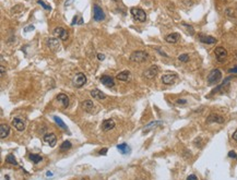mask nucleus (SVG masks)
Here are the masks:
<instances>
[{
	"label": "nucleus",
	"instance_id": "f257e3e1",
	"mask_svg": "<svg viewBox=\"0 0 237 180\" xmlns=\"http://www.w3.org/2000/svg\"><path fill=\"white\" fill-rule=\"evenodd\" d=\"M221 79H222V71L220 69H213L208 75V84L209 85L216 84L221 81Z\"/></svg>",
	"mask_w": 237,
	"mask_h": 180
},
{
	"label": "nucleus",
	"instance_id": "f03ea898",
	"mask_svg": "<svg viewBox=\"0 0 237 180\" xmlns=\"http://www.w3.org/2000/svg\"><path fill=\"white\" fill-rule=\"evenodd\" d=\"M149 58V54L143 50H137L130 55V60L132 62H143Z\"/></svg>",
	"mask_w": 237,
	"mask_h": 180
},
{
	"label": "nucleus",
	"instance_id": "7ed1b4c3",
	"mask_svg": "<svg viewBox=\"0 0 237 180\" xmlns=\"http://www.w3.org/2000/svg\"><path fill=\"white\" fill-rule=\"evenodd\" d=\"M130 12H131V14H132V17H133L134 20H137V21H139V22H145V20H147V14H145V12H144L142 9H140V8H131V10H130Z\"/></svg>",
	"mask_w": 237,
	"mask_h": 180
},
{
	"label": "nucleus",
	"instance_id": "20e7f679",
	"mask_svg": "<svg viewBox=\"0 0 237 180\" xmlns=\"http://www.w3.org/2000/svg\"><path fill=\"white\" fill-rule=\"evenodd\" d=\"M93 18L96 22H101L105 19V13H104L103 9L97 5H94L93 7Z\"/></svg>",
	"mask_w": 237,
	"mask_h": 180
},
{
	"label": "nucleus",
	"instance_id": "39448f33",
	"mask_svg": "<svg viewBox=\"0 0 237 180\" xmlns=\"http://www.w3.org/2000/svg\"><path fill=\"white\" fill-rule=\"evenodd\" d=\"M214 54H215L216 59H218V61H220V62H223L224 60L227 58V51H226V49H225V48L221 47V46L215 48Z\"/></svg>",
	"mask_w": 237,
	"mask_h": 180
},
{
	"label": "nucleus",
	"instance_id": "423d86ee",
	"mask_svg": "<svg viewBox=\"0 0 237 180\" xmlns=\"http://www.w3.org/2000/svg\"><path fill=\"white\" fill-rule=\"evenodd\" d=\"M85 83H86V77H85L83 73H78L76 75V78H74V80H73V85L76 86V87H78V89H80V87H82V86L84 85Z\"/></svg>",
	"mask_w": 237,
	"mask_h": 180
},
{
	"label": "nucleus",
	"instance_id": "0eeeda50",
	"mask_svg": "<svg viewBox=\"0 0 237 180\" xmlns=\"http://www.w3.org/2000/svg\"><path fill=\"white\" fill-rule=\"evenodd\" d=\"M157 73H158V67L155 66V64H153V66H151L149 69H147L144 71V77L147 78V79H153V78L156 77Z\"/></svg>",
	"mask_w": 237,
	"mask_h": 180
},
{
	"label": "nucleus",
	"instance_id": "6e6552de",
	"mask_svg": "<svg viewBox=\"0 0 237 180\" xmlns=\"http://www.w3.org/2000/svg\"><path fill=\"white\" fill-rule=\"evenodd\" d=\"M54 35L55 36H58L59 38L61 39V41H67V38H68V32H67V30H65L63 27L58 26V27H56V28L54 30Z\"/></svg>",
	"mask_w": 237,
	"mask_h": 180
},
{
	"label": "nucleus",
	"instance_id": "1a4fd4ad",
	"mask_svg": "<svg viewBox=\"0 0 237 180\" xmlns=\"http://www.w3.org/2000/svg\"><path fill=\"white\" fill-rule=\"evenodd\" d=\"M12 126L18 131H24L25 130V121L21 119L20 117H15L12 120Z\"/></svg>",
	"mask_w": 237,
	"mask_h": 180
},
{
	"label": "nucleus",
	"instance_id": "9d476101",
	"mask_svg": "<svg viewBox=\"0 0 237 180\" xmlns=\"http://www.w3.org/2000/svg\"><path fill=\"white\" fill-rule=\"evenodd\" d=\"M223 123L224 117L218 114H211L209 117L206 118V123Z\"/></svg>",
	"mask_w": 237,
	"mask_h": 180
},
{
	"label": "nucleus",
	"instance_id": "9b49d317",
	"mask_svg": "<svg viewBox=\"0 0 237 180\" xmlns=\"http://www.w3.org/2000/svg\"><path fill=\"white\" fill-rule=\"evenodd\" d=\"M176 80H177V75H176V74H174V73L164 74V75L162 77V82H163L164 84H166V85H170V84H173Z\"/></svg>",
	"mask_w": 237,
	"mask_h": 180
},
{
	"label": "nucleus",
	"instance_id": "f8f14e48",
	"mask_svg": "<svg viewBox=\"0 0 237 180\" xmlns=\"http://www.w3.org/2000/svg\"><path fill=\"white\" fill-rule=\"evenodd\" d=\"M43 139H44L45 142L48 144L49 146H51V147H54L55 145H56V143H57V138H56V135H55L54 133H46Z\"/></svg>",
	"mask_w": 237,
	"mask_h": 180
},
{
	"label": "nucleus",
	"instance_id": "ddd939ff",
	"mask_svg": "<svg viewBox=\"0 0 237 180\" xmlns=\"http://www.w3.org/2000/svg\"><path fill=\"white\" fill-rule=\"evenodd\" d=\"M47 46L49 47L50 50L57 51L59 49V47H60V43H59L57 38H48L47 39Z\"/></svg>",
	"mask_w": 237,
	"mask_h": 180
},
{
	"label": "nucleus",
	"instance_id": "4468645a",
	"mask_svg": "<svg viewBox=\"0 0 237 180\" xmlns=\"http://www.w3.org/2000/svg\"><path fill=\"white\" fill-rule=\"evenodd\" d=\"M91 96L94 99H97V100H103V99L106 98V95L104 94L102 91L97 90V89H94V90L91 91Z\"/></svg>",
	"mask_w": 237,
	"mask_h": 180
},
{
	"label": "nucleus",
	"instance_id": "2eb2a0df",
	"mask_svg": "<svg viewBox=\"0 0 237 180\" xmlns=\"http://www.w3.org/2000/svg\"><path fill=\"white\" fill-rule=\"evenodd\" d=\"M101 82H102L103 85L107 86V87H113V86L115 85L114 79H113L112 77H109V75H103V77H101Z\"/></svg>",
	"mask_w": 237,
	"mask_h": 180
},
{
	"label": "nucleus",
	"instance_id": "dca6fc26",
	"mask_svg": "<svg viewBox=\"0 0 237 180\" xmlns=\"http://www.w3.org/2000/svg\"><path fill=\"white\" fill-rule=\"evenodd\" d=\"M179 38H180V35L178 33H170L165 37V41L168 44H175V43H177L179 41Z\"/></svg>",
	"mask_w": 237,
	"mask_h": 180
},
{
	"label": "nucleus",
	"instance_id": "f3484780",
	"mask_svg": "<svg viewBox=\"0 0 237 180\" xmlns=\"http://www.w3.org/2000/svg\"><path fill=\"white\" fill-rule=\"evenodd\" d=\"M115 121L113 119H107V120H104L103 123H102V129L104 131H109L115 128Z\"/></svg>",
	"mask_w": 237,
	"mask_h": 180
},
{
	"label": "nucleus",
	"instance_id": "a211bd4d",
	"mask_svg": "<svg viewBox=\"0 0 237 180\" xmlns=\"http://www.w3.org/2000/svg\"><path fill=\"white\" fill-rule=\"evenodd\" d=\"M10 133V127L7 123H1L0 126V138L1 139H5L7 138Z\"/></svg>",
	"mask_w": 237,
	"mask_h": 180
},
{
	"label": "nucleus",
	"instance_id": "6ab92c4d",
	"mask_svg": "<svg viewBox=\"0 0 237 180\" xmlns=\"http://www.w3.org/2000/svg\"><path fill=\"white\" fill-rule=\"evenodd\" d=\"M199 41L204 44H215L216 43V38L213 36H206V35H199Z\"/></svg>",
	"mask_w": 237,
	"mask_h": 180
},
{
	"label": "nucleus",
	"instance_id": "aec40b11",
	"mask_svg": "<svg viewBox=\"0 0 237 180\" xmlns=\"http://www.w3.org/2000/svg\"><path fill=\"white\" fill-rule=\"evenodd\" d=\"M116 79L119 80V81H128L130 79V71L128 70H125V71L118 73L116 75Z\"/></svg>",
	"mask_w": 237,
	"mask_h": 180
},
{
	"label": "nucleus",
	"instance_id": "412c9836",
	"mask_svg": "<svg viewBox=\"0 0 237 180\" xmlns=\"http://www.w3.org/2000/svg\"><path fill=\"white\" fill-rule=\"evenodd\" d=\"M57 99H58V102H60V103L63 104V108H67L68 106H69V98H68V96L66 94H59L58 96H57Z\"/></svg>",
	"mask_w": 237,
	"mask_h": 180
},
{
	"label": "nucleus",
	"instance_id": "4be33fe9",
	"mask_svg": "<svg viewBox=\"0 0 237 180\" xmlns=\"http://www.w3.org/2000/svg\"><path fill=\"white\" fill-rule=\"evenodd\" d=\"M81 106H82V108L84 109L85 111H91L94 107V104L91 99H86V100H84L83 103L81 104Z\"/></svg>",
	"mask_w": 237,
	"mask_h": 180
},
{
	"label": "nucleus",
	"instance_id": "5701e85b",
	"mask_svg": "<svg viewBox=\"0 0 237 180\" xmlns=\"http://www.w3.org/2000/svg\"><path fill=\"white\" fill-rule=\"evenodd\" d=\"M160 125H162V121H152V122H150L149 125H147V126H145V128L143 129V132H144V133H148V132H150L152 129H154L155 127L160 126Z\"/></svg>",
	"mask_w": 237,
	"mask_h": 180
},
{
	"label": "nucleus",
	"instance_id": "b1692460",
	"mask_svg": "<svg viewBox=\"0 0 237 180\" xmlns=\"http://www.w3.org/2000/svg\"><path fill=\"white\" fill-rule=\"evenodd\" d=\"M117 150H118L121 154H127V153H129V151H130L129 146H128L126 143H122V144L117 145Z\"/></svg>",
	"mask_w": 237,
	"mask_h": 180
},
{
	"label": "nucleus",
	"instance_id": "393cba45",
	"mask_svg": "<svg viewBox=\"0 0 237 180\" xmlns=\"http://www.w3.org/2000/svg\"><path fill=\"white\" fill-rule=\"evenodd\" d=\"M28 158H30V161H32L34 164H38L40 162L43 161V157H42L40 155H37V154H30V155H28Z\"/></svg>",
	"mask_w": 237,
	"mask_h": 180
},
{
	"label": "nucleus",
	"instance_id": "a878e982",
	"mask_svg": "<svg viewBox=\"0 0 237 180\" xmlns=\"http://www.w3.org/2000/svg\"><path fill=\"white\" fill-rule=\"evenodd\" d=\"M54 120H55V122H56V123H57V125H58V126L61 128V129H63V130H68L67 126L65 125V122H63L59 117H57V116H54Z\"/></svg>",
	"mask_w": 237,
	"mask_h": 180
},
{
	"label": "nucleus",
	"instance_id": "bb28decb",
	"mask_svg": "<svg viewBox=\"0 0 237 180\" xmlns=\"http://www.w3.org/2000/svg\"><path fill=\"white\" fill-rule=\"evenodd\" d=\"M6 162L9 163V164H12V165H18V162H17V159H15V157H14L12 154L7 155V157H6Z\"/></svg>",
	"mask_w": 237,
	"mask_h": 180
},
{
	"label": "nucleus",
	"instance_id": "cd10ccee",
	"mask_svg": "<svg viewBox=\"0 0 237 180\" xmlns=\"http://www.w3.org/2000/svg\"><path fill=\"white\" fill-rule=\"evenodd\" d=\"M71 149V142L70 141H65L61 145H60V151H67V150Z\"/></svg>",
	"mask_w": 237,
	"mask_h": 180
},
{
	"label": "nucleus",
	"instance_id": "c85d7f7f",
	"mask_svg": "<svg viewBox=\"0 0 237 180\" xmlns=\"http://www.w3.org/2000/svg\"><path fill=\"white\" fill-rule=\"evenodd\" d=\"M178 59L181 61V62H187L188 60H189V55H188V54H181L178 57Z\"/></svg>",
	"mask_w": 237,
	"mask_h": 180
},
{
	"label": "nucleus",
	"instance_id": "c756f323",
	"mask_svg": "<svg viewBox=\"0 0 237 180\" xmlns=\"http://www.w3.org/2000/svg\"><path fill=\"white\" fill-rule=\"evenodd\" d=\"M37 3L42 6V7L44 8V9H46V10H51V8H50L49 6H47V5H46V3L44 2V1H42V0H37Z\"/></svg>",
	"mask_w": 237,
	"mask_h": 180
},
{
	"label": "nucleus",
	"instance_id": "7c9ffc66",
	"mask_svg": "<svg viewBox=\"0 0 237 180\" xmlns=\"http://www.w3.org/2000/svg\"><path fill=\"white\" fill-rule=\"evenodd\" d=\"M236 156H237V154H236V152H235V151H229V152H228V157L236 158Z\"/></svg>",
	"mask_w": 237,
	"mask_h": 180
},
{
	"label": "nucleus",
	"instance_id": "2f4dec72",
	"mask_svg": "<svg viewBox=\"0 0 237 180\" xmlns=\"http://www.w3.org/2000/svg\"><path fill=\"white\" fill-rule=\"evenodd\" d=\"M228 72H229V73H233V74H237V67H234L232 68V69H229Z\"/></svg>",
	"mask_w": 237,
	"mask_h": 180
},
{
	"label": "nucleus",
	"instance_id": "473e14b6",
	"mask_svg": "<svg viewBox=\"0 0 237 180\" xmlns=\"http://www.w3.org/2000/svg\"><path fill=\"white\" fill-rule=\"evenodd\" d=\"M187 180H198V178H197V176H196V175H189V176H188Z\"/></svg>",
	"mask_w": 237,
	"mask_h": 180
},
{
	"label": "nucleus",
	"instance_id": "72a5a7b5",
	"mask_svg": "<svg viewBox=\"0 0 237 180\" xmlns=\"http://www.w3.org/2000/svg\"><path fill=\"white\" fill-rule=\"evenodd\" d=\"M107 151H108L107 149L101 150V151H99V155H106V154H107Z\"/></svg>",
	"mask_w": 237,
	"mask_h": 180
},
{
	"label": "nucleus",
	"instance_id": "f704fd0d",
	"mask_svg": "<svg viewBox=\"0 0 237 180\" xmlns=\"http://www.w3.org/2000/svg\"><path fill=\"white\" fill-rule=\"evenodd\" d=\"M79 18H80V17H78V15H76V17L73 18V22H72V25H74V24H78V20H79Z\"/></svg>",
	"mask_w": 237,
	"mask_h": 180
},
{
	"label": "nucleus",
	"instance_id": "c9c22d12",
	"mask_svg": "<svg viewBox=\"0 0 237 180\" xmlns=\"http://www.w3.org/2000/svg\"><path fill=\"white\" fill-rule=\"evenodd\" d=\"M97 58H99V60H104V59H105V55L99 54L97 55Z\"/></svg>",
	"mask_w": 237,
	"mask_h": 180
},
{
	"label": "nucleus",
	"instance_id": "e433bc0d",
	"mask_svg": "<svg viewBox=\"0 0 237 180\" xmlns=\"http://www.w3.org/2000/svg\"><path fill=\"white\" fill-rule=\"evenodd\" d=\"M233 140H234V141H236V142H237V130L235 131L234 133H233Z\"/></svg>",
	"mask_w": 237,
	"mask_h": 180
},
{
	"label": "nucleus",
	"instance_id": "4c0bfd02",
	"mask_svg": "<svg viewBox=\"0 0 237 180\" xmlns=\"http://www.w3.org/2000/svg\"><path fill=\"white\" fill-rule=\"evenodd\" d=\"M177 103H178V104H186V103H187V100H186V99H178V100H177Z\"/></svg>",
	"mask_w": 237,
	"mask_h": 180
},
{
	"label": "nucleus",
	"instance_id": "58836bf2",
	"mask_svg": "<svg viewBox=\"0 0 237 180\" xmlns=\"http://www.w3.org/2000/svg\"><path fill=\"white\" fill-rule=\"evenodd\" d=\"M31 30L33 31V30H34V26H32V25L31 26H27L26 28H25V32H28V31H31Z\"/></svg>",
	"mask_w": 237,
	"mask_h": 180
},
{
	"label": "nucleus",
	"instance_id": "ea45409f",
	"mask_svg": "<svg viewBox=\"0 0 237 180\" xmlns=\"http://www.w3.org/2000/svg\"><path fill=\"white\" fill-rule=\"evenodd\" d=\"M72 1H73V0H67V1H66V3H65V6H66V7H68V6H70V5H71Z\"/></svg>",
	"mask_w": 237,
	"mask_h": 180
},
{
	"label": "nucleus",
	"instance_id": "a19ab883",
	"mask_svg": "<svg viewBox=\"0 0 237 180\" xmlns=\"http://www.w3.org/2000/svg\"><path fill=\"white\" fill-rule=\"evenodd\" d=\"M82 23H83V19L81 18H79V20H78V24H82Z\"/></svg>",
	"mask_w": 237,
	"mask_h": 180
},
{
	"label": "nucleus",
	"instance_id": "79ce46f5",
	"mask_svg": "<svg viewBox=\"0 0 237 180\" xmlns=\"http://www.w3.org/2000/svg\"><path fill=\"white\" fill-rule=\"evenodd\" d=\"M5 74V68H3V66H1V75H3Z\"/></svg>",
	"mask_w": 237,
	"mask_h": 180
},
{
	"label": "nucleus",
	"instance_id": "37998d69",
	"mask_svg": "<svg viewBox=\"0 0 237 180\" xmlns=\"http://www.w3.org/2000/svg\"><path fill=\"white\" fill-rule=\"evenodd\" d=\"M46 176H47V177H49V176H53V172H50V171H47V172H46Z\"/></svg>",
	"mask_w": 237,
	"mask_h": 180
},
{
	"label": "nucleus",
	"instance_id": "c03bdc74",
	"mask_svg": "<svg viewBox=\"0 0 237 180\" xmlns=\"http://www.w3.org/2000/svg\"><path fill=\"white\" fill-rule=\"evenodd\" d=\"M113 1H116V2H117V1H119V0H113Z\"/></svg>",
	"mask_w": 237,
	"mask_h": 180
},
{
	"label": "nucleus",
	"instance_id": "a18cd8bd",
	"mask_svg": "<svg viewBox=\"0 0 237 180\" xmlns=\"http://www.w3.org/2000/svg\"><path fill=\"white\" fill-rule=\"evenodd\" d=\"M236 59H237V54H236Z\"/></svg>",
	"mask_w": 237,
	"mask_h": 180
},
{
	"label": "nucleus",
	"instance_id": "49530a36",
	"mask_svg": "<svg viewBox=\"0 0 237 180\" xmlns=\"http://www.w3.org/2000/svg\"><path fill=\"white\" fill-rule=\"evenodd\" d=\"M81 180H84V179H81Z\"/></svg>",
	"mask_w": 237,
	"mask_h": 180
},
{
	"label": "nucleus",
	"instance_id": "de8ad7c7",
	"mask_svg": "<svg viewBox=\"0 0 237 180\" xmlns=\"http://www.w3.org/2000/svg\"><path fill=\"white\" fill-rule=\"evenodd\" d=\"M236 159H237V156H236Z\"/></svg>",
	"mask_w": 237,
	"mask_h": 180
}]
</instances>
